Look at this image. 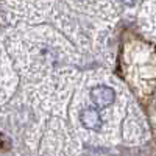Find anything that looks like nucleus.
<instances>
[{
    "label": "nucleus",
    "instance_id": "obj_1",
    "mask_svg": "<svg viewBox=\"0 0 156 156\" xmlns=\"http://www.w3.org/2000/svg\"><path fill=\"white\" fill-rule=\"evenodd\" d=\"M114 98H115V94L109 86L100 84V86L92 87V90H90V100H92V103L97 108H108L114 101Z\"/></svg>",
    "mask_w": 156,
    "mask_h": 156
},
{
    "label": "nucleus",
    "instance_id": "obj_2",
    "mask_svg": "<svg viewBox=\"0 0 156 156\" xmlns=\"http://www.w3.org/2000/svg\"><path fill=\"white\" fill-rule=\"evenodd\" d=\"M80 120H81L84 128L92 129V131H98L101 128V117H100V112L95 108L83 109L81 114H80Z\"/></svg>",
    "mask_w": 156,
    "mask_h": 156
},
{
    "label": "nucleus",
    "instance_id": "obj_3",
    "mask_svg": "<svg viewBox=\"0 0 156 156\" xmlns=\"http://www.w3.org/2000/svg\"><path fill=\"white\" fill-rule=\"evenodd\" d=\"M122 3H125V5H128V6H131V5H134L136 3V0H120Z\"/></svg>",
    "mask_w": 156,
    "mask_h": 156
}]
</instances>
